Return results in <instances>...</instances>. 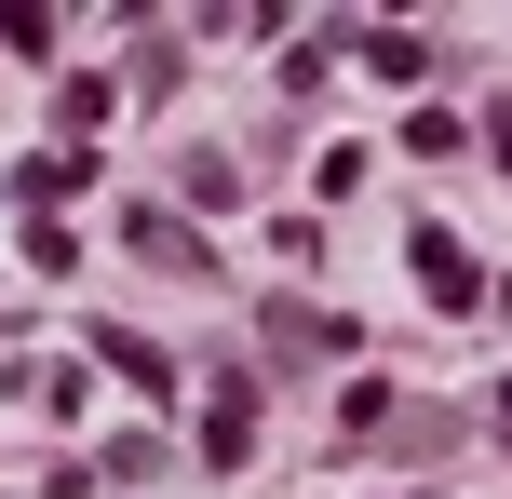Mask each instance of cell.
I'll list each match as a JSON object with an SVG mask.
<instances>
[{"label": "cell", "mask_w": 512, "mask_h": 499, "mask_svg": "<svg viewBox=\"0 0 512 499\" xmlns=\"http://www.w3.org/2000/svg\"><path fill=\"white\" fill-rule=\"evenodd\" d=\"M418 284H432V311H486V270L459 230H418Z\"/></svg>", "instance_id": "1"}, {"label": "cell", "mask_w": 512, "mask_h": 499, "mask_svg": "<svg viewBox=\"0 0 512 499\" xmlns=\"http://www.w3.org/2000/svg\"><path fill=\"white\" fill-rule=\"evenodd\" d=\"M243 446H256V392H243V378H216V405H203V459H216V473H243Z\"/></svg>", "instance_id": "2"}, {"label": "cell", "mask_w": 512, "mask_h": 499, "mask_svg": "<svg viewBox=\"0 0 512 499\" xmlns=\"http://www.w3.org/2000/svg\"><path fill=\"white\" fill-rule=\"evenodd\" d=\"M95 365H122V378H135L149 405L176 392V365H162V338H135V324H95Z\"/></svg>", "instance_id": "3"}, {"label": "cell", "mask_w": 512, "mask_h": 499, "mask_svg": "<svg viewBox=\"0 0 512 499\" xmlns=\"http://www.w3.org/2000/svg\"><path fill=\"white\" fill-rule=\"evenodd\" d=\"M122 243H135V257H149V270H203V243H189V230H176V216H149V203H135V216H122Z\"/></svg>", "instance_id": "4"}, {"label": "cell", "mask_w": 512, "mask_h": 499, "mask_svg": "<svg viewBox=\"0 0 512 499\" xmlns=\"http://www.w3.org/2000/svg\"><path fill=\"white\" fill-rule=\"evenodd\" d=\"M108 108H122V95H108V81H68V95H54V122H68V149H81V135L108 122Z\"/></svg>", "instance_id": "5"}, {"label": "cell", "mask_w": 512, "mask_h": 499, "mask_svg": "<svg viewBox=\"0 0 512 499\" xmlns=\"http://www.w3.org/2000/svg\"><path fill=\"white\" fill-rule=\"evenodd\" d=\"M499 162H512V108H499Z\"/></svg>", "instance_id": "6"}]
</instances>
